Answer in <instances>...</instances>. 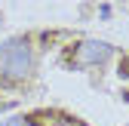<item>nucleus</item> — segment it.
Instances as JSON below:
<instances>
[{
  "instance_id": "1",
  "label": "nucleus",
  "mask_w": 129,
  "mask_h": 126,
  "mask_svg": "<svg viewBox=\"0 0 129 126\" xmlns=\"http://www.w3.org/2000/svg\"><path fill=\"white\" fill-rule=\"evenodd\" d=\"M34 68V52L25 37H9L0 43V80H25Z\"/></svg>"
},
{
  "instance_id": "2",
  "label": "nucleus",
  "mask_w": 129,
  "mask_h": 126,
  "mask_svg": "<svg viewBox=\"0 0 129 126\" xmlns=\"http://www.w3.org/2000/svg\"><path fill=\"white\" fill-rule=\"evenodd\" d=\"M111 52H114V49H111L108 43H102V40H83L77 46V61L83 68L86 65H99V61H105Z\"/></svg>"
},
{
  "instance_id": "3",
  "label": "nucleus",
  "mask_w": 129,
  "mask_h": 126,
  "mask_svg": "<svg viewBox=\"0 0 129 126\" xmlns=\"http://www.w3.org/2000/svg\"><path fill=\"white\" fill-rule=\"evenodd\" d=\"M0 126H25V117H3Z\"/></svg>"
}]
</instances>
